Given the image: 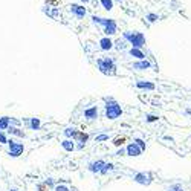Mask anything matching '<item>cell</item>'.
Wrapping results in <instances>:
<instances>
[{"mask_svg":"<svg viewBox=\"0 0 191 191\" xmlns=\"http://www.w3.org/2000/svg\"><path fill=\"white\" fill-rule=\"evenodd\" d=\"M152 64H150V61H147V60H141V61H138V63H133V69H139V71H144V69H148Z\"/></svg>","mask_w":191,"mask_h":191,"instance_id":"cell-9","label":"cell"},{"mask_svg":"<svg viewBox=\"0 0 191 191\" xmlns=\"http://www.w3.org/2000/svg\"><path fill=\"white\" fill-rule=\"evenodd\" d=\"M100 3L103 5V8L106 11H112L113 9V0H100Z\"/></svg>","mask_w":191,"mask_h":191,"instance_id":"cell-19","label":"cell"},{"mask_svg":"<svg viewBox=\"0 0 191 191\" xmlns=\"http://www.w3.org/2000/svg\"><path fill=\"white\" fill-rule=\"evenodd\" d=\"M98 67H100V71L104 75H113L115 69H116L113 61L110 58H101V60H98Z\"/></svg>","mask_w":191,"mask_h":191,"instance_id":"cell-3","label":"cell"},{"mask_svg":"<svg viewBox=\"0 0 191 191\" xmlns=\"http://www.w3.org/2000/svg\"><path fill=\"white\" fill-rule=\"evenodd\" d=\"M124 38H127V40L132 43V46H133V47H138V49H141V47L145 44V37H144V34L136 32V31H133V32H124Z\"/></svg>","mask_w":191,"mask_h":191,"instance_id":"cell-1","label":"cell"},{"mask_svg":"<svg viewBox=\"0 0 191 191\" xmlns=\"http://www.w3.org/2000/svg\"><path fill=\"white\" fill-rule=\"evenodd\" d=\"M55 191H69V188L64 187V185H57V187H55Z\"/></svg>","mask_w":191,"mask_h":191,"instance_id":"cell-25","label":"cell"},{"mask_svg":"<svg viewBox=\"0 0 191 191\" xmlns=\"http://www.w3.org/2000/svg\"><path fill=\"white\" fill-rule=\"evenodd\" d=\"M125 152H127L128 156H139V154L142 153V148H141L136 142H133V144H130V145L127 147V150H125Z\"/></svg>","mask_w":191,"mask_h":191,"instance_id":"cell-6","label":"cell"},{"mask_svg":"<svg viewBox=\"0 0 191 191\" xmlns=\"http://www.w3.org/2000/svg\"><path fill=\"white\" fill-rule=\"evenodd\" d=\"M9 141H8V138H6V135L3 133V132H0V144H8Z\"/></svg>","mask_w":191,"mask_h":191,"instance_id":"cell-23","label":"cell"},{"mask_svg":"<svg viewBox=\"0 0 191 191\" xmlns=\"http://www.w3.org/2000/svg\"><path fill=\"white\" fill-rule=\"evenodd\" d=\"M147 20H148L150 23H153V22L157 20V15H156V14H148V15H147Z\"/></svg>","mask_w":191,"mask_h":191,"instance_id":"cell-24","label":"cell"},{"mask_svg":"<svg viewBox=\"0 0 191 191\" xmlns=\"http://www.w3.org/2000/svg\"><path fill=\"white\" fill-rule=\"evenodd\" d=\"M11 191H17V190H11Z\"/></svg>","mask_w":191,"mask_h":191,"instance_id":"cell-31","label":"cell"},{"mask_svg":"<svg viewBox=\"0 0 191 191\" xmlns=\"http://www.w3.org/2000/svg\"><path fill=\"white\" fill-rule=\"evenodd\" d=\"M61 147H63L66 152H74V150H75V144H74L71 139H64V141L61 142Z\"/></svg>","mask_w":191,"mask_h":191,"instance_id":"cell-12","label":"cell"},{"mask_svg":"<svg viewBox=\"0 0 191 191\" xmlns=\"http://www.w3.org/2000/svg\"><path fill=\"white\" fill-rule=\"evenodd\" d=\"M29 125H31V128H32V130H38V128H40V125H41V122H40V119H38V118H31Z\"/></svg>","mask_w":191,"mask_h":191,"instance_id":"cell-20","label":"cell"},{"mask_svg":"<svg viewBox=\"0 0 191 191\" xmlns=\"http://www.w3.org/2000/svg\"><path fill=\"white\" fill-rule=\"evenodd\" d=\"M74 139H76V141H79V142H84V144H86V141L89 139V135H87V133H84V132H76L75 136H74Z\"/></svg>","mask_w":191,"mask_h":191,"instance_id":"cell-15","label":"cell"},{"mask_svg":"<svg viewBox=\"0 0 191 191\" xmlns=\"http://www.w3.org/2000/svg\"><path fill=\"white\" fill-rule=\"evenodd\" d=\"M69 8H71V11L75 14L78 18H83V17L87 14V12H86V8H84V6H81V5H75V3H74V5H71Z\"/></svg>","mask_w":191,"mask_h":191,"instance_id":"cell-5","label":"cell"},{"mask_svg":"<svg viewBox=\"0 0 191 191\" xmlns=\"http://www.w3.org/2000/svg\"><path fill=\"white\" fill-rule=\"evenodd\" d=\"M8 144H9V154L12 157H18L23 153V150H25V145L23 144H17L14 139H11Z\"/></svg>","mask_w":191,"mask_h":191,"instance_id":"cell-4","label":"cell"},{"mask_svg":"<svg viewBox=\"0 0 191 191\" xmlns=\"http://www.w3.org/2000/svg\"><path fill=\"white\" fill-rule=\"evenodd\" d=\"M124 142H125V138H124V136H122V138H116V139H115V141H113V144H115V145H116V147H119V145H122Z\"/></svg>","mask_w":191,"mask_h":191,"instance_id":"cell-22","label":"cell"},{"mask_svg":"<svg viewBox=\"0 0 191 191\" xmlns=\"http://www.w3.org/2000/svg\"><path fill=\"white\" fill-rule=\"evenodd\" d=\"M136 144L142 148V150H145V144H144V141H141V139H136Z\"/></svg>","mask_w":191,"mask_h":191,"instance_id":"cell-27","label":"cell"},{"mask_svg":"<svg viewBox=\"0 0 191 191\" xmlns=\"http://www.w3.org/2000/svg\"><path fill=\"white\" fill-rule=\"evenodd\" d=\"M8 132H9L11 135H15V136L25 138V132H23V130H20L18 127H9V128H8Z\"/></svg>","mask_w":191,"mask_h":191,"instance_id":"cell-17","label":"cell"},{"mask_svg":"<svg viewBox=\"0 0 191 191\" xmlns=\"http://www.w3.org/2000/svg\"><path fill=\"white\" fill-rule=\"evenodd\" d=\"M135 181H136L138 184H144V185H148V184H150L148 176H147V174H144V173H138V174L135 176Z\"/></svg>","mask_w":191,"mask_h":191,"instance_id":"cell-10","label":"cell"},{"mask_svg":"<svg viewBox=\"0 0 191 191\" xmlns=\"http://www.w3.org/2000/svg\"><path fill=\"white\" fill-rule=\"evenodd\" d=\"M128 54H130L132 57H136V58H139V60H144V58H145V55L142 54V51H141V49H138V47H132Z\"/></svg>","mask_w":191,"mask_h":191,"instance_id":"cell-13","label":"cell"},{"mask_svg":"<svg viewBox=\"0 0 191 191\" xmlns=\"http://www.w3.org/2000/svg\"><path fill=\"white\" fill-rule=\"evenodd\" d=\"M81 2H83V3H89V0H81Z\"/></svg>","mask_w":191,"mask_h":191,"instance_id":"cell-30","label":"cell"},{"mask_svg":"<svg viewBox=\"0 0 191 191\" xmlns=\"http://www.w3.org/2000/svg\"><path fill=\"white\" fill-rule=\"evenodd\" d=\"M107 139H109V136H107V135H100V136L96 138V141H98V142H101V141H107Z\"/></svg>","mask_w":191,"mask_h":191,"instance_id":"cell-26","label":"cell"},{"mask_svg":"<svg viewBox=\"0 0 191 191\" xmlns=\"http://www.w3.org/2000/svg\"><path fill=\"white\" fill-rule=\"evenodd\" d=\"M156 119H157V116H154V115H148V116H147V121H148V122H153V121H156Z\"/></svg>","mask_w":191,"mask_h":191,"instance_id":"cell-28","label":"cell"},{"mask_svg":"<svg viewBox=\"0 0 191 191\" xmlns=\"http://www.w3.org/2000/svg\"><path fill=\"white\" fill-rule=\"evenodd\" d=\"M84 116L87 119H95L98 116V109L96 107H90V109H86L84 110Z\"/></svg>","mask_w":191,"mask_h":191,"instance_id":"cell-11","label":"cell"},{"mask_svg":"<svg viewBox=\"0 0 191 191\" xmlns=\"http://www.w3.org/2000/svg\"><path fill=\"white\" fill-rule=\"evenodd\" d=\"M75 133H76V130L74 128V127H67V128L64 130V135H66L67 138H74V136H75Z\"/></svg>","mask_w":191,"mask_h":191,"instance_id":"cell-21","label":"cell"},{"mask_svg":"<svg viewBox=\"0 0 191 191\" xmlns=\"http://www.w3.org/2000/svg\"><path fill=\"white\" fill-rule=\"evenodd\" d=\"M136 86L139 89H148V90H154V84L153 83H144V81H138Z\"/></svg>","mask_w":191,"mask_h":191,"instance_id":"cell-18","label":"cell"},{"mask_svg":"<svg viewBox=\"0 0 191 191\" xmlns=\"http://www.w3.org/2000/svg\"><path fill=\"white\" fill-rule=\"evenodd\" d=\"M38 190H40V191H46V188H44V185H40V187H38Z\"/></svg>","mask_w":191,"mask_h":191,"instance_id":"cell-29","label":"cell"},{"mask_svg":"<svg viewBox=\"0 0 191 191\" xmlns=\"http://www.w3.org/2000/svg\"><path fill=\"white\" fill-rule=\"evenodd\" d=\"M104 34H106L107 37H109V35H113V34H116V22L104 28Z\"/></svg>","mask_w":191,"mask_h":191,"instance_id":"cell-16","label":"cell"},{"mask_svg":"<svg viewBox=\"0 0 191 191\" xmlns=\"http://www.w3.org/2000/svg\"><path fill=\"white\" fill-rule=\"evenodd\" d=\"M100 47H101L103 51H110V49L113 47V41L109 37L101 38V40H100Z\"/></svg>","mask_w":191,"mask_h":191,"instance_id":"cell-7","label":"cell"},{"mask_svg":"<svg viewBox=\"0 0 191 191\" xmlns=\"http://www.w3.org/2000/svg\"><path fill=\"white\" fill-rule=\"evenodd\" d=\"M9 122H11V119H9L8 116H3V118H0V132H3V130H8V128H9Z\"/></svg>","mask_w":191,"mask_h":191,"instance_id":"cell-14","label":"cell"},{"mask_svg":"<svg viewBox=\"0 0 191 191\" xmlns=\"http://www.w3.org/2000/svg\"><path fill=\"white\" fill-rule=\"evenodd\" d=\"M104 162L103 161H96V162H92L90 165H89V170L90 171H93V173H101L103 171V168H104Z\"/></svg>","mask_w":191,"mask_h":191,"instance_id":"cell-8","label":"cell"},{"mask_svg":"<svg viewBox=\"0 0 191 191\" xmlns=\"http://www.w3.org/2000/svg\"><path fill=\"white\" fill-rule=\"evenodd\" d=\"M122 115V109H121V106L113 101V100H110V101H107V104H106V116L109 118V119H116V118H119Z\"/></svg>","mask_w":191,"mask_h":191,"instance_id":"cell-2","label":"cell"}]
</instances>
